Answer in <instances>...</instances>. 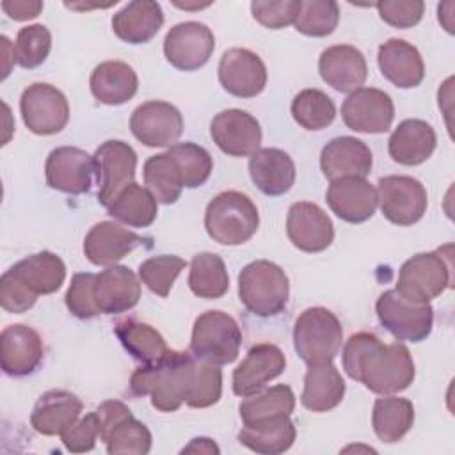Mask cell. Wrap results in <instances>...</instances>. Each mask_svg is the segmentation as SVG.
I'll return each mask as SVG.
<instances>
[{
    "instance_id": "obj_1",
    "label": "cell",
    "mask_w": 455,
    "mask_h": 455,
    "mask_svg": "<svg viewBox=\"0 0 455 455\" xmlns=\"http://www.w3.org/2000/svg\"><path fill=\"white\" fill-rule=\"evenodd\" d=\"M345 373L377 395H395L407 389L416 375L409 348L400 343H382L371 332L352 334L341 354Z\"/></svg>"
},
{
    "instance_id": "obj_2",
    "label": "cell",
    "mask_w": 455,
    "mask_h": 455,
    "mask_svg": "<svg viewBox=\"0 0 455 455\" xmlns=\"http://www.w3.org/2000/svg\"><path fill=\"white\" fill-rule=\"evenodd\" d=\"M196 357L185 350H169L160 361L139 366L130 377L135 396H149L160 412H174L187 403L194 382Z\"/></svg>"
},
{
    "instance_id": "obj_3",
    "label": "cell",
    "mask_w": 455,
    "mask_h": 455,
    "mask_svg": "<svg viewBox=\"0 0 455 455\" xmlns=\"http://www.w3.org/2000/svg\"><path fill=\"white\" fill-rule=\"evenodd\" d=\"M259 226V213L252 199L236 190L217 194L206 206L204 229L220 245L249 242Z\"/></svg>"
},
{
    "instance_id": "obj_4",
    "label": "cell",
    "mask_w": 455,
    "mask_h": 455,
    "mask_svg": "<svg viewBox=\"0 0 455 455\" xmlns=\"http://www.w3.org/2000/svg\"><path fill=\"white\" fill-rule=\"evenodd\" d=\"M238 297L252 315L261 318L275 316L288 304V275L268 259L251 261L238 274Z\"/></svg>"
},
{
    "instance_id": "obj_5",
    "label": "cell",
    "mask_w": 455,
    "mask_h": 455,
    "mask_svg": "<svg viewBox=\"0 0 455 455\" xmlns=\"http://www.w3.org/2000/svg\"><path fill=\"white\" fill-rule=\"evenodd\" d=\"M343 341L338 316L322 306L304 309L293 325V347L306 364L332 363Z\"/></svg>"
},
{
    "instance_id": "obj_6",
    "label": "cell",
    "mask_w": 455,
    "mask_h": 455,
    "mask_svg": "<svg viewBox=\"0 0 455 455\" xmlns=\"http://www.w3.org/2000/svg\"><path fill=\"white\" fill-rule=\"evenodd\" d=\"M240 345L242 331L236 320L220 309H210L196 318L188 352L199 361L222 366L238 357Z\"/></svg>"
},
{
    "instance_id": "obj_7",
    "label": "cell",
    "mask_w": 455,
    "mask_h": 455,
    "mask_svg": "<svg viewBox=\"0 0 455 455\" xmlns=\"http://www.w3.org/2000/svg\"><path fill=\"white\" fill-rule=\"evenodd\" d=\"M451 245L419 252L403 261L398 272L396 290L411 299L430 302L451 286Z\"/></svg>"
},
{
    "instance_id": "obj_8",
    "label": "cell",
    "mask_w": 455,
    "mask_h": 455,
    "mask_svg": "<svg viewBox=\"0 0 455 455\" xmlns=\"http://www.w3.org/2000/svg\"><path fill=\"white\" fill-rule=\"evenodd\" d=\"M375 311L380 325L398 341L419 343L432 332L434 309L430 302L405 297L396 288L380 293Z\"/></svg>"
},
{
    "instance_id": "obj_9",
    "label": "cell",
    "mask_w": 455,
    "mask_h": 455,
    "mask_svg": "<svg viewBox=\"0 0 455 455\" xmlns=\"http://www.w3.org/2000/svg\"><path fill=\"white\" fill-rule=\"evenodd\" d=\"M20 112L25 126L36 135H55L69 121V103L60 89L36 82L20 98Z\"/></svg>"
},
{
    "instance_id": "obj_10",
    "label": "cell",
    "mask_w": 455,
    "mask_h": 455,
    "mask_svg": "<svg viewBox=\"0 0 455 455\" xmlns=\"http://www.w3.org/2000/svg\"><path fill=\"white\" fill-rule=\"evenodd\" d=\"M375 190L382 215L396 226H412L427 212V190L423 183L412 176H384L379 180Z\"/></svg>"
},
{
    "instance_id": "obj_11",
    "label": "cell",
    "mask_w": 455,
    "mask_h": 455,
    "mask_svg": "<svg viewBox=\"0 0 455 455\" xmlns=\"http://www.w3.org/2000/svg\"><path fill=\"white\" fill-rule=\"evenodd\" d=\"M98 203L105 208L130 183L137 169V153L128 142L107 140L94 151Z\"/></svg>"
},
{
    "instance_id": "obj_12",
    "label": "cell",
    "mask_w": 455,
    "mask_h": 455,
    "mask_svg": "<svg viewBox=\"0 0 455 455\" xmlns=\"http://www.w3.org/2000/svg\"><path fill=\"white\" fill-rule=\"evenodd\" d=\"M46 185L53 190L80 196L87 194L96 176L94 156L75 146H60L48 153L44 164Z\"/></svg>"
},
{
    "instance_id": "obj_13",
    "label": "cell",
    "mask_w": 455,
    "mask_h": 455,
    "mask_svg": "<svg viewBox=\"0 0 455 455\" xmlns=\"http://www.w3.org/2000/svg\"><path fill=\"white\" fill-rule=\"evenodd\" d=\"M215 50L213 32L199 21H183L174 25L164 39V55L171 66L180 71H196L203 68Z\"/></svg>"
},
{
    "instance_id": "obj_14",
    "label": "cell",
    "mask_w": 455,
    "mask_h": 455,
    "mask_svg": "<svg viewBox=\"0 0 455 455\" xmlns=\"http://www.w3.org/2000/svg\"><path fill=\"white\" fill-rule=\"evenodd\" d=\"M130 130L148 148H171L183 133V117L172 103L151 100L132 112Z\"/></svg>"
},
{
    "instance_id": "obj_15",
    "label": "cell",
    "mask_w": 455,
    "mask_h": 455,
    "mask_svg": "<svg viewBox=\"0 0 455 455\" xmlns=\"http://www.w3.org/2000/svg\"><path fill=\"white\" fill-rule=\"evenodd\" d=\"M343 123L359 133H384L395 119V105L387 92L375 87H359L341 105Z\"/></svg>"
},
{
    "instance_id": "obj_16",
    "label": "cell",
    "mask_w": 455,
    "mask_h": 455,
    "mask_svg": "<svg viewBox=\"0 0 455 455\" xmlns=\"http://www.w3.org/2000/svg\"><path fill=\"white\" fill-rule=\"evenodd\" d=\"M210 135L222 153L236 158L252 156L263 137L258 119L242 108L219 112L210 123Z\"/></svg>"
},
{
    "instance_id": "obj_17",
    "label": "cell",
    "mask_w": 455,
    "mask_h": 455,
    "mask_svg": "<svg viewBox=\"0 0 455 455\" xmlns=\"http://www.w3.org/2000/svg\"><path fill=\"white\" fill-rule=\"evenodd\" d=\"M217 73L222 89L236 98H256L267 85V68L263 60L247 48L226 50Z\"/></svg>"
},
{
    "instance_id": "obj_18",
    "label": "cell",
    "mask_w": 455,
    "mask_h": 455,
    "mask_svg": "<svg viewBox=\"0 0 455 455\" xmlns=\"http://www.w3.org/2000/svg\"><path fill=\"white\" fill-rule=\"evenodd\" d=\"M286 368L283 350L274 343H258L249 348L243 361L235 368L231 387L236 396H251L267 387Z\"/></svg>"
},
{
    "instance_id": "obj_19",
    "label": "cell",
    "mask_w": 455,
    "mask_h": 455,
    "mask_svg": "<svg viewBox=\"0 0 455 455\" xmlns=\"http://www.w3.org/2000/svg\"><path fill=\"white\" fill-rule=\"evenodd\" d=\"M286 235L293 247L304 252H322L334 240L331 217L315 203H293L286 215Z\"/></svg>"
},
{
    "instance_id": "obj_20",
    "label": "cell",
    "mask_w": 455,
    "mask_h": 455,
    "mask_svg": "<svg viewBox=\"0 0 455 455\" xmlns=\"http://www.w3.org/2000/svg\"><path fill=\"white\" fill-rule=\"evenodd\" d=\"M325 201L332 213L345 222L361 224L373 217L379 199L375 187L361 176H345L332 180Z\"/></svg>"
},
{
    "instance_id": "obj_21",
    "label": "cell",
    "mask_w": 455,
    "mask_h": 455,
    "mask_svg": "<svg viewBox=\"0 0 455 455\" xmlns=\"http://www.w3.org/2000/svg\"><path fill=\"white\" fill-rule=\"evenodd\" d=\"M92 299L98 313L119 315L130 311L140 299V283L124 265H110L94 274Z\"/></svg>"
},
{
    "instance_id": "obj_22",
    "label": "cell",
    "mask_w": 455,
    "mask_h": 455,
    "mask_svg": "<svg viewBox=\"0 0 455 455\" xmlns=\"http://www.w3.org/2000/svg\"><path fill=\"white\" fill-rule=\"evenodd\" d=\"M44 355L37 331L25 323L4 327L0 334V364L9 377H25L36 371Z\"/></svg>"
},
{
    "instance_id": "obj_23",
    "label": "cell",
    "mask_w": 455,
    "mask_h": 455,
    "mask_svg": "<svg viewBox=\"0 0 455 455\" xmlns=\"http://www.w3.org/2000/svg\"><path fill=\"white\" fill-rule=\"evenodd\" d=\"M318 73L334 91L350 94L366 82L368 64L355 46L334 44L320 53Z\"/></svg>"
},
{
    "instance_id": "obj_24",
    "label": "cell",
    "mask_w": 455,
    "mask_h": 455,
    "mask_svg": "<svg viewBox=\"0 0 455 455\" xmlns=\"http://www.w3.org/2000/svg\"><path fill=\"white\" fill-rule=\"evenodd\" d=\"M146 242L144 236L112 220L94 224L84 238L85 258L98 267H110Z\"/></svg>"
},
{
    "instance_id": "obj_25",
    "label": "cell",
    "mask_w": 455,
    "mask_h": 455,
    "mask_svg": "<svg viewBox=\"0 0 455 455\" xmlns=\"http://www.w3.org/2000/svg\"><path fill=\"white\" fill-rule=\"evenodd\" d=\"M377 64L382 76L400 89L418 87L425 78V64L418 48L405 39H387L379 46Z\"/></svg>"
},
{
    "instance_id": "obj_26",
    "label": "cell",
    "mask_w": 455,
    "mask_h": 455,
    "mask_svg": "<svg viewBox=\"0 0 455 455\" xmlns=\"http://www.w3.org/2000/svg\"><path fill=\"white\" fill-rule=\"evenodd\" d=\"M373 156L370 148L348 135L329 140L320 153V169L327 180H338L345 176L366 178L371 171Z\"/></svg>"
},
{
    "instance_id": "obj_27",
    "label": "cell",
    "mask_w": 455,
    "mask_h": 455,
    "mask_svg": "<svg viewBox=\"0 0 455 455\" xmlns=\"http://www.w3.org/2000/svg\"><path fill=\"white\" fill-rule=\"evenodd\" d=\"M295 409V395L290 386L277 384L265 387L240 403V418L245 428H265L277 425Z\"/></svg>"
},
{
    "instance_id": "obj_28",
    "label": "cell",
    "mask_w": 455,
    "mask_h": 455,
    "mask_svg": "<svg viewBox=\"0 0 455 455\" xmlns=\"http://www.w3.org/2000/svg\"><path fill=\"white\" fill-rule=\"evenodd\" d=\"M252 183L265 196H283L295 183V164L291 156L279 148H261L249 160Z\"/></svg>"
},
{
    "instance_id": "obj_29",
    "label": "cell",
    "mask_w": 455,
    "mask_h": 455,
    "mask_svg": "<svg viewBox=\"0 0 455 455\" xmlns=\"http://www.w3.org/2000/svg\"><path fill=\"white\" fill-rule=\"evenodd\" d=\"M82 407L80 398L71 391L50 389L34 403L30 425L43 435H60L80 418Z\"/></svg>"
},
{
    "instance_id": "obj_30",
    "label": "cell",
    "mask_w": 455,
    "mask_h": 455,
    "mask_svg": "<svg viewBox=\"0 0 455 455\" xmlns=\"http://www.w3.org/2000/svg\"><path fill=\"white\" fill-rule=\"evenodd\" d=\"M435 146V132L427 121L403 119L387 140V153L396 164L412 167L427 162Z\"/></svg>"
},
{
    "instance_id": "obj_31",
    "label": "cell",
    "mask_w": 455,
    "mask_h": 455,
    "mask_svg": "<svg viewBox=\"0 0 455 455\" xmlns=\"http://www.w3.org/2000/svg\"><path fill=\"white\" fill-rule=\"evenodd\" d=\"M164 25V11L158 2L133 0L112 16L114 34L128 44L151 41Z\"/></svg>"
},
{
    "instance_id": "obj_32",
    "label": "cell",
    "mask_w": 455,
    "mask_h": 455,
    "mask_svg": "<svg viewBox=\"0 0 455 455\" xmlns=\"http://www.w3.org/2000/svg\"><path fill=\"white\" fill-rule=\"evenodd\" d=\"M345 380L332 363L307 364L300 403L311 412H327L341 403Z\"/></svg>"
},
{
    "instance_id": "obj_33",
    "label": "cell",
    "mask_w": 455,
    "mask_h": 455,
    "mask_svg": "<svg viewBox=\"0 0 455 455\" xmlns=\"http://www.w3.org/2000/svg\"><path fill=\"white\" fill-rule=\"evenodd\" d=\"M91 92L103 105H123L130 101L139 89V76L133 68L123 60H105L91 73Z\"/></svg>"
},
{
    "instance_id": "obj_34",
    "label": "cell",
    "mask_w": 455,
    "mask_h": 455,
    "mask_svg": "<svg viewBox=\"0 0 455 455\" xmlns=\"http://www.w3.org/2000/svg\"><path fill=\"white\" fill-rule=\"evenodd\" d=\"M9 272L37 297L55 293L66 279L64 261L50 251H41L20 259Z\"/></svg>"
},
{
    "instance_id": "obj_35",
    "label": "cell",
    "mask_w": 455,
    "mask_h": 455,
    "mask_svg": "<svg viewBox=\"0 0 455 455\" xmlns=\"http://www.w3.org/2000/svg\"><path fill=\"white\" fill-rule=\"evenodd\" d=\"M114 332L124 350L142 364L156 363L171 350L164 336L146 322L126 318L116 323Z\"/></svg>"
},
{
    "instance_id": "obj_36",
    "label": "cell",
    "mask_w": 455,
    "mask_h": 455,
    "mask_svg": "<svg viewBox=\"0 0 455 455\" xmlns=\"http://www.w3.org/2000/svg\"><path fill=\"white\" fill-rule=\"evenodd\" d=\"M414 423L412 402L402 396L384 395L377 398L371 412V425L375 435L382 443H398Z\"/></svg>"
},
{
    "instance_id": "obj_37",
    "label": "cell",
    "mask_w": 455,
    "mask_h": 455,
    "mask_svg": "<svg viewBox=\"0 0 455 455\" xmlns=\"http://www.w3.org/2000/svg\"><path fill=\"white\" fill-rule=\"evenodd\" d=\"M107 212L130 228H149L156 219L158 201L146 187L133 181L114 197Z\"/></svg>"
},
{
    "instance_id": "obj_38",
    "label": "cell",
    "mask_w": 455,
    "mask_h": 455,
    "mask_svg": "<svg viewBox=\"0 0 455 455\" xmlns=\"http://www.w3.org/2000/svg\"><path fill=\"white\" fill-rule=\"evenodd\" d=\"M188 288L199 299L215 300L229 290V275L224 259L215 252H199L190 261Z\"/></svg>"
},
{
    "instance_id": "obj_39",
    "label": "cell",
    "mask_w": 455,
    "mask_h": 455,
    "mask_svg": "<svg viewBox=\"0 0 455 455\" xmlns=\"http://www.w3.org/2000/svg\"><path fill=\"white\" fill-rule=\"evenodd\" d=\"M142 174L146 188L162 204L176 203L185 188L180 167L167 151L149 156L144 164Z\"/></svg>"
},
{
    "instance_id": "obj_40",
    "label": "cell",
    "mask_w": 455,
    "mask_h": 455,
    "mask_svg": "<svg viewBox=\"0 0 455 455\" xmlns=\"http://www.w3.org/2000/svg\"><path fill=\"white\" fill-rule=\"evenodd\" d=\"M293 121L309 132L327 128L336 117V105L320 89H304L291 101Z\"/></svg>"
},
{
    "instance_id": "obj_41",
    "label": "cell",
    "mask_w": 455,
    "mask_h": 455,
    "mask_svg": "<svg viewBox=\"0 0 455 455\" xmlns=\"http://www.w3.org/2000/svg\"><path fill=\"white\" fill-rule=\"evenodd\" d=\"M297 430L293 421L284 418L277 425L265 427V428H245L242 427L238 432V441L245 448H249L254 453L261 455H277L284 453L286 450L291 448L295 441Z\"/></svg>"
},
{
    "instance_id": "obj_42",
    "label": "cell",
    "mask_w": 455,
    "mask_h": 455,
    "mask_svg": "<svg viewBox=\"0 0 455 455\" xmlns=\"http://www.w3.org/2000/svg\"><path fill=\"white\" fill-rule=\"evenodd\" d=\"M339 21V7L334 0H300L295 16V30L309 37H325Z\"/></svg>"
},
{
    "instance_id": "obj_43",
    "label": "cell",
    "mask_w": 455,
    "mask_h": 455,
    "mask_svg": "<svg viewBox=\"0 0 455 455\" xmlns=\"http://www.w3.org/2000/svg\"><path fill=\"white\" fill-rule=\"evenodd\" d=\"M167 153L176 160L185 188H197L208 181L213 171V160L203 146L194 142H178L172 144Z\"/></svg>"
},
{
    "instance_id": "obj_44",
    "label": "cell",
    "mask_w": 455,
    "mask_h": 455,
    "mask_svg": "<svg viewBox=\"0 0 455 455\" xmlns=\"http://www.w3.org/2000/svg\"><path fill=\"white\" fill-rule=\"evenodd\" d=\"M187 267V261L176 254H160L148 258L139 265V277L158 297H167L176 277Z\"/></svg>"
},
{
    "instance_id": "obj_45",
    "label": "cell",
    "mask_w": 455,
    "mask_h": 455,
    "mask_svg": "<svg viewBox=\"0 0 455 455\" xmlns=\"http://www.w3.org/2000/svg\"><path fill=\"white\" fill-rule=\"evenodd\" d=\"M52 50V34L50 30L41 25H27L20 28L14 43V55L16 62L25 69H34L41 66Z\"/></svg>"
},
{
    "instance_id": "obj_46",
    "label": "cell",
    "mask_w": 455,
    "mask_h": 455,
    "mask_svg": "<svg viewBox=\"0 0 455 455\" xmlns=\"http://www.w3.org/2000/svg\"><path fill=\"white\" fill-rule=\"evenodd\" d=\"M107 446V451L110 455L114 453H135V455H146L151 450L153 437L149 428L135 419L133 416L121 421L103 441Z\"/></svg>"
},
{
    "instance_id": "obj_47",
    "label": "cell",
    "mask_w": 455,
    "mask_h": 455,
    "mask_svg": "<svg viewBox=\"0 0 455 455\" xmlns=\"http://www.w3.org/2000/svg\"><path fill=\"white\" fill-rule=\"evenodd\" d=\"M222 395V370L219 364L196 359L194 382L187 400L188 407L204 409L220 400Z\"/></svg>"
},
{
    "instance_id": "obj_48",
    "label": "cell",
    "mask_w": 455,
    "mask_h": 455,
    "mask_svg": "<svg viewBox=\"0 0 455 455\" xmlns=\"http://www.w3.org/2000/svg\"><path fill=\"white\" fill-rule=\"evenodd\" d=\"M92 284L94 274L91 272H78L71 277L69 288L66 291V307L69 313L80 320H89L98 313L94 299H92Z\"/></svg>"
},
{
    "instance_id": "obj_49",
    "label": "cell",
    "mask_w": 455,
    "mask_h": 455,
    "mask_svg": "<svg viewBox=\"0 0 455 455\" xmlns=\"http://www.w3.org/2000/svg\"><path fill=\"white\" fill-rule=\"evenodd\" d=\"M299 5H300V0H281V2L256 0L251 4V12L259 25L277 30L295 21Z\"/></svg>"
},
{
    "instance_id": "obj_50",
    "label": "cell",
    "mask_w": 455,
    "mask_h": 455,
    "mask_svg": "<svg viewBox=\"0 0 455 455\" xmlns=\"http://www.w3.org/2000/svg\"><path fill=\"white\" fill-rule=\"evenodd\" d=\"M98 437H100V419L96 411L78 418L71 427H68L60 434V441L64 448L71 453L91 451L96 446Z\"/></svg>"
},
{
    "instance_id": "obj_51",
    "label": "cell",
    "mask_w": 455,
    "mask_h": 455,
    "mask_svg": "<svg viewBox=\"0 0 455 455\" xmlns=\"http://www.w3.org/2000/svg\"><path fill=\"white\" fill-rule=\"evenodd\" d=\"M384 23L395 28H411L418 25L425 12L421 0H384L375 4Z\"/></svg>"
},
{
    "instance_id": "obj_52",
    "label": "cell",
    "mask_w": 455,
    "mask_h": 455,
    "mask_svg": "<svg viewBox=\"0 0 455 455\" xmlns=\"http://www.w3.org/2000/svg\"><path fill=\"white\" fill-rule=\"evenodd\" d=\"M37 300V295H34L21 281H18L9 270L2 274L0 279V304L7 313H25L28 311Z\"/></svg>"
},
{
    "instance_id": "obj_53",
    "label": "cell",
    "mask_w": 455,
    "mask_h": 455,
    "mask_svg": "<svg viewBox=\"0 0 455 455\" xmlns=\"http://www.w3.org/2000/svg\"><path fill=\"white\" fill-rule=\"evenodd\" d=\"M98 419H100V439L105 441L107 435L126 418L133 416L132 411L128 409L126 403L119 402V400H107L103 403H100V407L96 409Z\"/></svg>"
},
{
    "instance_id": "obj_54",
    "label": "cell",
    "mask_w": 455,
    "mask_h": 455,
    "mask_svg": "<svg viewBox=\"0 0 455 455\" xmlns=\"http://www.w3.org/2000/svg\"><path fill=\"white\" fill-rule=\"evenodd\" d=\"M44 4L39 0H4V12L14 21H27L41 14Z\"/></svg>"
},
{
    "instance_id": "obj_55",
    "label": "cell",
    "mask_w": 455,
    "mask_h": 455,
    "mask_svg": "<svg viewBox=\"0 0 455 455\" xmlns=\"http://www.w3.org/2000/svg\"><path fill=\"white\" fill-rule=\"evenodd\" d=\"M181 453H220V450L210 437H194Z\"/></svg>"
},
{
    "instance_id": "obj_56",
    "label": "cell",
    "mask_w": 455,
    "mask_h": 455,
    "mask_svg": "<svg viewBox=\"0 0 455 455\" xmlns=\"http://www.w3.org/2000/svg\"><path fill=\"white\" fill-rule=\"evenodd\" d=\"M0 46H2V55H4V69H2V80L7 78V75L11 73L12 62H16V55H14V44H11L7 36L0 37Z\"/></svg>"
}]
</instances>
